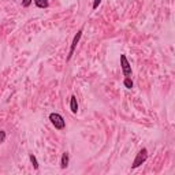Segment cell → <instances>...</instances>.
Wrapping results in <instances>:
<instances>
[{
	"label": "cell",
	"instance_id": "9c48e42d",
	"mask_svg": "<svg viewBox=\"0 0 175 175\" xmlns=\"http://www.w3.org/2000/svg\"><path fill=\"white\" fill-rule=\"evenodd\" d=\"M123 85H125L127 89H131V88H133V81H131V79H130L129 77H126L125 81H123Z\"/></svg>",
	"mask_w": 175,
	"mask_h": 175
},
{
	"label": "cell",
	"instance_id": "ba28073f",
	"mask_svg": "<svg viewBox=\"0 0 175 175\" xmlns=\"http://www.w3.org/2000/svg\"><path fill=\"white\" fill-rule=\"evenodd\" d=\"M30 161H31V164H33V167H34V170H39V161H37V159H36V156H34L33 153H30Z\"/></svg>",
	"mask_w": 175,
	"mask_h": 175
},
{
	"label": "cell",
	"instance_id": "277c9868",
	"mask_svg": "<svg viewBox=\"0 0 175 175\" xmlns=\"http://www.w3.org/2000/svg\"><path fill=\"white\" fill-rule=\"evenodd\" d=\"M81 36H82V29H81V30H78V31H77V34H75V36H74V39H73L71 47H70V52H69V55H67V60L71 59L73 53H74L75 48H77V44L79 43V39H81Z\"/></svg>",
	"mask_w": 175,
	"mask_h": 175
},
{
	"label": "cell",
	"instance_id": "30bf717a",
	"mask_svg": "<svg viewBox=\"0 0 175 175\" xmlns=\"http://www.w3.org/2000/svg\"><path fill=\"white\" fill-rule=\"evenodd\" d=\"M30 4H31V0H23V3H22V6H23V7H29Z\"/></svg>",
	"mask_w": 175,
	"mask_h": 175
},
{
	"label": "cell",
	"instance_id": "7a4b0ae2",
	"mask_svg": "<svg viewBox=\"0 0 175 175\" xmlns=\"http://www.w3.org/2000/svg\"><path fill=\"white\" fill-rule=\"evenodd\" d=\"M146 159H148V151H146L145 148H142L141 151L137 153V156H135V159H134V161H133V165H131V167H133V168L140 167V165H141L142 163H145Z\"/></svg>",
	"mask_w": 175,
	"mask_h": 175
},
{
	"label": "cell",
	"instance_id": "6da1fadb",
	"mask_svg": "<svg viewBox=\"0 0 175 175\" xmlns=\"http://www.w3.org/2000/svg\"><path fill=\"white\" fill-rule=\"evenodd\" d=\"M49 120H51V123L55 126V129H58V130H63L66 127L65 119H63V116L60 115V114H58V112L49 114Z\"/></svg>",
	"mask_w": 175,
	"mask_h": 175
},
{
	"label": "cell",
	"instance_id": "7c38bea8",
	"mask_svg": "<svg viewBox=\"0 0 175 175\" xmlns=\"http://www.w3.org/2000/svg\"><path fill=\"white\" fill-rule=\"evenodd\" d=\"M100 3H101V0H94V2H93V10H96Z\"/></svg>",
	"mask_w": 175,
	"mask_h": 175
},
{
	"label": "cell",
	"instance_id": "8992f818",
	"mask_svg": "<svg viewBox=\"0 0 175 175\" xmlns=\"http://www.w3.org/2000/svg\"><path fill=\"white\" fill-rule=\"evenodd\" d=\"M69 165V152H65V153L62 155V160H60V167L65 170V168H67Z\"/></svg>",
	"mask_w": 175,
	"mask_h": 175
},
{
	"label": "cell",
	"instance_id": "3957f363",
	"mask_svg": "<svg viewBox=\"0 0 175 175\" xmlns=\"http://www.w3.org/2000/svg\"><path fill=\"white\" fill-rule=\"evenodd\" d=\"M120 66H122V70H123L125 77L131 75V66H130V63H129V60H127L126 55H120Z\"/></svg>",
	"mask_w": 175,
	"mask_h": 175
},
{
	"label": "cell",
	"instance_id": "8fae6325",
	"mask_svg": "<svg viewBox=\"0 0 175 175\" xmlns=\"http://www.w3.org/2000/svg\"><path fill=\"white\" fill-rule=\"evenodd\" d=\"M4 140H6V133L0 131V142H4Z\"/></svg>",
	"mask_w": 175,
	"mask_h": 175
},
{
	"label": "cell",
	"instance_id": "52a82bcc",
	"mask_svg": "<svg viewBox=\"0 0 175 175\" xmlns=\"http://www.w3.org/2000/svg\"><path fill=\"white\" fill-rule=\"evenodd\" d=\"M34 4L39 8H47L48 7V0H34Z\"/></svg>",
	"mask_w": 175,
	"mask_h": 175
},
{
	"label": "cell",
	"instance_id": "5b68a950",
	"mask_svg": "<svg viewBox=\"0 0 175 175\" xmlns=\"http://www.w3.org/2000/svg\"><path fill=\"white\" fill-rule=\"evenodd\" d=\"M70 110H71L73 114H77L78 111V103H77V97L73 94L71 98H70Z\"/></svg>",
	"mask_w": 175,
	"mask_h": 175
}]
</instances>
